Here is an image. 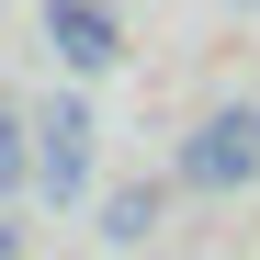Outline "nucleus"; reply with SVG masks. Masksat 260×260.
Listing matches in <instances>:
<instances>
[{
    "instance_id": "obj_1",
    "label": "nucleus",
    "mask_w": 260,
    "mask_h": 260,
    "mask_svg": "<svg viewBox=\"0 0 260 260\" xmlns=\"http://www.w3.org/2000/svg\"><path fill=\"white\" fill-rule=\"evenodd\" d=\"M170 181L181 192H249L260 181V102H215L181 147H170Z\"/></svg>"
},
{
    "instance_id": "obj_2",
    "label": "nucleus",
    "mask_w": 260,
    "mask_h": 260,
    "mask_svg": "<svg viewBox=\"0 0 260 260\" xmlns=\"http://www.w3.org/2000/svg\"><path fill=\"white\" fill-rule=\"evenodd\" d=\"M91 102L79 91H57V102H34V192L46 204H79V181H91Z\"/></svg>"
},
{
    "instance_id": "obj_3",
    "label": "nucleus",
    "mask_w": 260,
    "mask_h": 260,
    "mask_svg": "<svg viewBox=\"0 0 260 260\" xmlns=\"http://www.w3.org/2000/svg\"><path fill=\"white\" fill-rule=\"evenodd\" d=\"M46 57L68 79H102L124 57V12H113V0H46Z\"/></svg>"
},
{
    "instance_id": "obj_4",
    "label": "nucleus",
    "mask_w": 260,
    "mask_h": 260,
    "mask_svg": "<svg viewBox=\"0 0 260 260\" xmlns=\"http://www.w3.org/2000/svg\"><path fill=\"white\" fill-rule=\"evenodd\" d=\"M158 204H170V181H124V192L102 204V238H113V249H147V238H158Z\"/></svg>"
},
{
    "instance_id": "obj_5",
    "label": "nucleus",
    "mask_w": 260,
    "mask_h": 260,
    "mask_svg": "<svg viewBox=\"0 0 260 260\" xmlns=\"http://www.w3.org/2000/svg\"><path fill=\"white\" fill-rule=\"evenodd\" d=\"M23 181H34V113L0 102V192H23Z\"/></svg>"
},
{
    "instance_id": "obj_6",
    "label": "nucleus",
    "mask_w": 260,
    "mask_h": 260,
    "mask_svg": "<svg viewBox=\"0 0 260 260\" xmlns=\"http://www.w3.org/2000/svg\"><path fill=\"white\" fill-rule=\"evenodd\" d=\"M0 260H23V226H0Z\"/></svg>"
},
{
    "instance_id": "obj_7",
    "label": "nucleus",
    "mask_w": 260,
    "mask_h": 260,
    "mask_svg": "<svg viewBox=\"0 0 260 260\" xmlns=\"http://www.w3.org/2000/svg\"><path fill=\"white\" fill-rule=\"evenodd\" d=\"M238 12H260V0H238Z\"/></svg>"
}]
</instances>
